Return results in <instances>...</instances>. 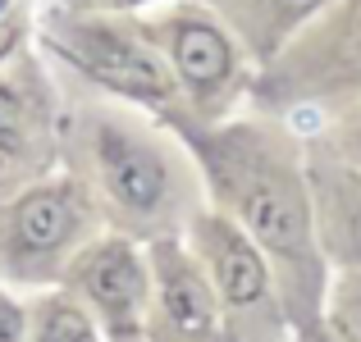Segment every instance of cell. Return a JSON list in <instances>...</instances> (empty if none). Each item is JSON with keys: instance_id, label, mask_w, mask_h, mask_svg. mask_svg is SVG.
<instances>
[{"instance_id": "1", "label": "cell", "mask_w": 361, "mask_h": 342, "mask_svg": "<svg viewBox=\"0 0 361 342\" xmlns=\"http://www.w3.org/2000/svg\"><path fill=\"white\" fill-rule=\"evenodd\" d=\"M206 183V205L265 251L279 279L293 329H307L325 310L329 265L316 242L307 178V137L279 114L247 106L220 123H174Z\"/></svg>"}, {"instance_id": "2", "label": "cell", "mask_w": 361, "mask_h": 342, "mask_svg": "<svg viewBox=\"0 0 361 342\" xmlns=\"http://www.w3.org/2000/svg\"><path fill=\"white\" fill-rule=\"evenodd\" d=\"M60 156L87 183L106 228L137 242L178 237L206 205L202 169L174 123L97 87L64 106Z\"/></svg>"}, {"instance_id": "3", "label": "cell", "mask_w": 361, "mask_h": 342, "mask_svg": "<svg viewBox=\"0 0 361 342\" xmlns=\"http://www.w3.org/2000/svg\"><path fill=\"white\" fill-rule=\"evenodd\" d=\"M361 101V0H329L293 42L261 64L247 106L279 114L311 137Z\"/></svg>"}, {"instance_id": "4", "label": "cell", "mask_w": 361, "mask_h": 342, "mask_svg": "<svg viewBox=\"0 0 361 342\" xmlns=\"http://www.w3.org/2000/svg\"><path fill=\"white\" fill-rule=\"evenodd\" d=\"M42 42L82 87H97L128 106L160 114L165 123L183 119L178 78L165 55L151 46L133 14H106V9H64L51 5L42 18Z\"/></svg>"}, {"instance_id": "5", "label": "cell", "mask_w": 361, "mask_h": 342, "mask_svg": "<svg viewBox=\"0 0 361 342\" xmlns=\"http://www.w3.org/2000/svg\"><path fill=\"white\" fill-rule=\"evenodd\" d=\"M133 18L174 69L188 123H220L229 114L247 110L256 64L247 60L238 37L206 5H197V0H156V5L137 9Z\"/></svg>"}, {"instance_id": "6", "label": "cell", "mask_w": 361, "mask_h": 342, "mask_svg": "<svg viewBox=\"0 0 361 342\" xmlns=\"http://www.w3.org/2000/svg\"><path fill=\"white\" fill-rule=\"evenodd\" d=\"M106 228L101 205L73 169L18 187L0 205V270L14 283L51 288L82 242Z\"/></svg>"}, {"instance_id": "7", "label": "cell", "mask_w": 361, "mask_h": 342, "mask_svg": "<svg viewBox=\"0 0 361 342\" xmlns=\"http://www.w3.org/2000/svg\"><path fill=\"white\" fill-rule=\"evenodd\" d=\"M183 237L202 255L206 274L215 283L229 342H293L298 329H293V315L283 306L279 279H274L265 251L229 215H220L215 205H202L192 224L183 228Z\"/></svg>"}, {"instance_id": "8", "label": "cell", "mask_w": 361, "mask_h": 342, "mask_svg": "<svg viewBox=\"0 0 361 342\" xmlns=\"http://www.w3.org/2000/svg\"><path fill=\"white\" fill-rule=\"evenodd\" d=\"M60 283L97 315V324L106 329L110 342H142L147 301H151L147 242H137L128 233H115V228H101L64 265Z\"/></svg>"}, {"instance_id": "9", "label": "cell", "mask_w": 361, "mask_h": 342, "mask_svg": "<svg viewBox=\"0 0 361 342\" xmlns=\"http://www.w3.org/2000/svg\"><path fill=\"white\" fill-rule=\"evenodd\" d=\"M147 260H151V301L142 342H229L215 283L183 233L147 242Z\"/></svg>"}, {"instance_id": "10", "label": "cell", "mask_w": 361, "mask_h": 342, "mask_svg": "<svg viewBox=\"0 0 361 342\" xmlns=\"http://www.w3.org/2000/svg\"><path fill=\"white\" fill-rule=\"evenodd\" d=\"M60 123L64 106L32 60L0 78V183L9 192L51 174V160L60 156Z\"/></svg>"}, {"instance_id": "11", "label": "cell", "mask_w": 361, "mask_h": 342, "mask_svg": "<svg viewBox=\"0 0 361 342\" xmlns=\"http://www.w3.org/2000/svg\"><path fill=\"white\" fill-rule=\"evenodd\" d=\"M307 178L329 274H361V169L320 137H307Z\"/></svg>"}, {"instance_id": "12", "label": "cell", "mask_w": 361, "mask_h": 342, "mask_svg": "<svg viewBox=\"0 0 361 342\" xmlns=\"http://www.w3.org/2000/svg\"><path fill=\"white\" fill-rule=\"evenodd\" d=\"M197 5L211 9V14L238 37L247 60L261 69V64H270L274 55L293 42V32H298L302 23H311L329 0H197Z\"/></svg>"}, {"instance_id": "13", "label": "cell", "mask_w": 361, "mask_h": 342, "mask_svg": "<svg viewBox=\"0 0 361 342\" xmlns=\"http://www.w3.org/2000/svg\"><path fill=\"white\" fill-rule=\"evenodd\" d=\"M23 342H110L87 306L64 283L42 288L27 301V338Z\"/></svg>"}, {"instance_id": "14", "label": "cell", "mask_w": 361, "mask_h": 342, "mask_svg": "<svg viewBox=\"0 0 361 342\" xmlns=\"http://www.w3.org/2000/svg\"><path fill=\"white\" fill-rule=\"evenodd\" d=\"M320 329L334 342H361V274H329Z\"/></svg>"}, {"instance_id": "15", "label": "cell", "mask_w": 361, "mask_h": 342, "mask_svg": "<svg viewBox=\"0 0 361 342\" xmlns=\"http://www.w3.org/2000/svg\"><path fill=\"white\" fill-rule=\"evenodd\" d=\"M311 137H320L325 146H334L338 156H348V160L361 169V101H357L353 110L334 114V119H329L320 132H311Z\"/></svg>"}, {"instance_id": "16", "label": "cell", "mask_w": 361, "mask_h": 342, "mask_svg": "<svg viewBox=\"0 0 361 342\" xmlns=\"http://www.w3.org/2000/svg\"><path fill=\"white\" fill-rule=\"evenodd\" d=\"M27 32V0H0V60L18 51Z\"/></svg>"}, {"instance_id": "17", "label": "cell", "mask_w": 361, "mask_h": 342, "mask_svg": "<svg viewBox=\"0 0 361 342\" xmlns=\"http://www.w3.org/2000/svg\"><path fill=\"white\" fill-rule=\"evenodd\" d=\"M27 338V306L9 292H0V342H23Z\"/></svg>"}, {"instance_id": "18", "label": "cell", "mask_w": 361, "mask_h": 342, "mask_svg": "<svg viewBox=\"0 0 361 342\" xmlns=\"http://www.w3.org/2000/svg\"><path fill=\"white\" fill-rule=\"evenodd\" d=\"M64 9H106V14H137V9L156 5V0H55Z\"/></svg>"}, {"instance_id": "19", "label": "cell", "mask_w": 361, "mask_h": 342, "mask_svg": "<svg viewBox=\"0 0 361 342\" xmlns=\"http://www.w3.org/2000/svg\"><path fill=\"white\" fill-rule=\"evenodd\" d=\"M293 342H334V338H329V334H325V329H320V319H316V324H307V329H298V334H293Z\"/></svg>"}]
</instances>
